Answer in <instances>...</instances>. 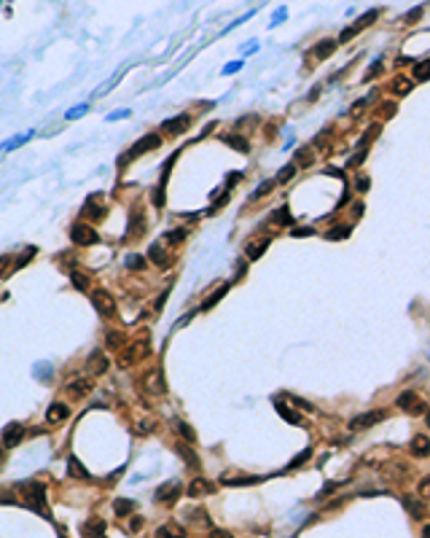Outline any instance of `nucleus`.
I'll use <instances>...</instances> for the list:
<instances>
[{
	"label": "nucleus",
	"instance_id": "nucleus-1",
	"mask_svg": "<svg viewBox=\"0 0 430 538\" xmlns=\"http://www.w3.org/2000/svg\"><path fill=\"white\" fill-rule=\"evenodd\" d=\"M22 495H25V501L30 503L35 511H43L46 514V508H43V498H46V487L41 482H25L22 484ZM49 517V514H46Z\"/></svg>",
	"mask_w": 430,
	"mask_h": 538
},
{
	"label": "nucleus",
	"instance_id": "nucleus-2",
	"mask_svg": "<svg viewBox=\"0 0 430 538\" xmlns=\"http://www.w3.org/2000/svg\"><path fill=\"white\" fill-rule=\"evenodd\" d=\"M385 417H387L385 409L363 412V415H358V417H352V420H349V431H366V428H371V425H376V422H382Z\"/></svg>",
	"mask_w": 430,
	"mask_h": 538
},
{
	"label": "nucleus",
	"instance_id": "nucleus-3",
	"mask_svg": "<svg viewBox=\"0 0 430 538\" xmlns=\"http://www.w3.org/2000/svg\"><path fill=\"white\" fill-rule=\"evenodd\" d=\"M70 237H73V242H76V245H86V248L100 242V234H97L91 226H86V224H76V226H73L70 229Z\"/></svg>",
	"mask_w": 430,
	"mask_h": 538
},
{
	"label": "nucleus",
	"instance_id": "nucleus-4",
	"mask_svg": "<svg viewBox=\"0 0 430 538\" xmlns=\"http://www.w3.org/2000/svg\"><path fill=\"white\" fill-rule=\"evenodd\" d=\"M159 143H162V137H159V135H145V137H140V140H137L135 146L129 148V153L121 159V162H127V159H135V156H143V153L151 151V148H159Z\"/></svg>",
	"mask_w": 430,
	"mask_h": 538
},
{
	"label": "nucleus",
	"instance_id": "nucleus-5",
	"mask_svg": "<svg viewBox=\"0 0 430 538\" xmlns=\"http://www.w3.org/2000/svg\"><path fill=\"white\" fill-rule=\"evenodd\" d=\"M91 304H94V310L100 312V315H113L116 312V301H113V296L108 294V291H94V294H91Z\"/></svg>",
	"mask_w": 430,
	"mask_h": 538
},
{
	"label": "nucleus",
	"instance_id": "nucleus-6",
	"mask_svg": "<svg viewBox=\"0 0 430 538\" xmlns=\"http://www.w3.org/2000/svg\"><path fill=\"white\" fill-rule=\"evenodd\" d=\"M84 215H86L89 221H100V218H105V202H102L100 194H94V197L86 199V205H84Z\"/></svg>",
	"mask_w": 430,
	"mask_h": 538
},
{
	"label": "nucleus",
	"instance_id": "nucleus-7",
	"mask_svg": "<svg viewBox=\"0 0 430 538\" xmlns=\"http://www.w3.org/2000/svg\"><path fill=\"white\" fill-rule=\"evenodd\" d=\"M188 127H191V116H188V113H180V116L167 119V121L162 124V129H164V132H170V135H183Z\"/></svg>",
	"mask_w": 430,
	"mask_h": 538
},
{
	"label": "nucleus",
	"instance_id": "nucleus-8",
	"mask_svg": "<svg viewBox=\"0 0 430 538\" xmlns=\"http://www.w3.org/2000/svg\"><path fill=\"white\" fill-rule=\"evenodd\" d=\"M145 390L153 393V396H162L164 390H167V385H164V377H162V369H151L145 374Z\"/></svg>",
	"mask_w": 430,
	"mask_h": 538
},
{
	"label": "nucleus",
	"instance_id": "nucleus-9",
	"mask_svg": "<svg viewBox=\"0 0 430 538\" xmlns=\"http://www.w3.org/2000/svg\"><path fill=\"white\" fill-rule=\"evenodd\" d=\"M215 493V484L207 482L204 477H194V482L188 484V495L191 498H204V495H213Z\"/></svg>",
	"mask_w": 430,
	"mask_h": 538
},
{
	"label": "nucleus",
	"instance_id": "nucleus-10",
	"mask_svg": "<svg viewBox=\"0 0 430 538\" xmlns=\"http://www.w3.org/2000/svg\"><path fill=\"white\" fill-rule=\"evenodd\" d=\"M22 436H25V428H22V422H11V425H5V431H3V444H5V449L16 447V444L22 442Z\"/></svg>",
	"mask_w": 430,
	"mask_h": 538
},
{
	"label": "nucleus",
	"instance_id": "nucleus-11",
	"mask_svg": "<svg viewBox=\"0 0 430 538\" xmlns=\"http://www.w3.org/2000/svg\"><path fill=\"white\" fill-rule=\"evenodd\" d=\"M67 417H70V409H67L65 404H51L49 406V412H46V422H49V425H59V422H65Z\"/></svg>",
	"mask_w": 430,
	"mask_h": 538
},
{
	"label": "nucleus",
	"instance_id": "nucleus-12",
	"mask_svg": "<svg viewBox=\"0 0 430 538\" xmlns=\"http://www.w3.org/2000/svg\"><path fill=\"white\" fill-rule=\"evenodd\" d=\"M177 495H180V484L177 482H164L156 490V501H162V503H175Z\"/></svg>",
	"mask_w": 430,
	"mask_h": 538
},
{
	"label": "nucleus",
	"instance_id": "nucleus-13",
	"mask_svg": "<svg viewBox=\"0 0 430 538\" xmlns=\"http://www.w3.org/2000/svg\"><path fill=\"white\" fill-rule=\"evenodd\" d=\"M143 356H148V345H145V342H137V345H132L129 350L121 356V363H124V366L137 363V360H140Z\"/></svg>",
	"mask_w": 430,
	"mask_h": 538
},
{
	"label": "nucleus",
	"instance_id": "nucleus-14",
	"mask_svg": "<svg viewBox=\"0 0 430 538\" xmlns=\"http://www.w3.org/2000/svg\"><path fill=\"white\" fill-rule=\"evenodd\" d=\"M395 404H398L401 409H406V412H420V409H422V406H420V398H417V393H414V390L401 393V396L395 398Z\"/></svg>",
	"mask_w": 430,
	"mask_h": 538
},
{
	"label": "nucleus",
	"instance_id": "nucleus-15",
	"mask_svg": "<svg viewBox=\"0 0 430 538\" xmlns=\"http://www.w3.org/2000/svg\"><path fill=\"white\" fill-rule=\"evenodd\" d=\"M403 506H406V511L411 514L414 519H425V514H428V508H425V503L422 501H417V498H403Z\"/></svg>",
	"mask_w": 430,
	"mask_h": 538
},
{
	"label": "nucleus",
	"instance_id": "nucleus-16",
	"mask_svg": "<svg viewBox=\"0 0 430 538\" xmlns=\"http://www.w3.org/2000/svg\"><path fill=\"white\" fill-rule=\"evenodd\" d=\"M156 538H186V530L177 522H164L162 528L156 530Z\"/></svg>",
	"mask_w": 430,
	"mask_h": 538
},
{
	"label": "nucleus",
	"instance_id": "nucleus-17",
	"mask_svg": "<svg viewBox=\"0 0 430 538\" xmlns=\"http://www.w3.org/2000/svg\"><path fill=\"white\" fill-rule=\"evenodd\" d=\"M411 452H414L417 457L430 455V436H425V433H417V436L411 439Z\"/></svg>",
	"mask_w": 430,
	"mask_h": 538
},
{
	"label": "nucleus",
	"instance_id": "nucleus-18",
	"mask_svg": "<svg viewBox=\"0 0 430 538\" xmlns=\"http://www.w3.org/2000/svg\"><path fill=\"white\" fill-rule=\"evenodd\" d=\"M226 146H231L234 151H239V153H250V143L245 140V137H239V135H223L221 137Z\"/></svg>",
	"mask_w": 430,
	"mask_h": 538
},
{
	"label": "nucleus",
	"instance_id": "nucleus-19",
	"mask_svg": "<svg viewBox=\"0 0 430 538\" xmlns=\"http://www.w3.org/2000/svg\"><path fill=\"white\" fill-rule=\"evenodd\" d=\"M336 51V41H320L317 46H315V60H328L331 54Z\"/></svg>",
	"mask_w": 430,
	"mask_h": 538
},
{
	"label": "nucleus",
	"instance_id": "nucleus-20",
	"mask_svg": "<svg viewBox=\"0 0 430 538\" xmlns=\"http://www.w3.org/2000/svg\"><path fill=\"white\" fill-rule=\"evenodd\" d=\"M113 511H116V517H127V514L135 511V501H127V498H116V501H113Z\"/></svg>",
	"mask_w": 430,
	"mask_h": 538
},
{
	"label": "nucleus",
	"instance_id": "nucleus-21",
	"mask_svg": "<svg viewBox=\"0 0 430 538\" xmlns=\"http://www.w3.org/2000/svg\"><path fill=\"white\" fill-rule=\"evenodd\" d=\"M258 477H223V484L226 487H248V484H256Z\"/></svg>",
	"mask_w": 430,
	"mask_h": 538
},
{
	"label": "nucleus",
	"instance_id": "nucleus-22",
	"mask_svg": "<svg viewBox=\"0 0 430 538\" xmlns=\"http://www.w3.org/2000/svg\"><path fill=\"white\" fill-rule=\"evenodd\" d=\"M67 471H70L73 479H89V471H86V468L76 460V457H70V460H67Z\"/></svg>",
	"mask_w": 430,
	"mask_h": 538
},
{
	"label": "nucleus",
	"instance_id": "nucleus-23",
	"mask_svg": "<svg viewBox=\"0 0 430 538\" xmlns=\"http://www.w3.org/2000/svg\"><path fill=\"white\" fill-rule=\"evenodd\" d=\"M89 390H91V382H89V380H76V382L70 385V396H73V398H81V396H86Z\"/></svg>",
	"mask_w": 430,
	"mask_h": 538
},
{
	"label": "nucleus",
	"instance_id": "nucleus-24",
	"mask_svg": "<svg viewBox=\"0 0 430 538\" xmlns=\"http://www.w3.org/2000/svg\"><path fill=\"white\" fill-rule=\"evenodd\" d=\"M84 536L86 538H102V530H105V525L100 522V519H94V522H89V525H84Z\"/></svg>",
	"mask_w": 430,
	"mask_h": 538
},
{
	"label": "nucleus",
	"instance_id": "nucleus-25",
	"mask_svg": "<svg viewBox=\"0 0 430 538\" xmlns=\"http://www.w3.org/2000/svg\"><path fill=\"white\" fill-rule=\"evenodd\" d=\"M105 342H108V347H124L127 345V336H124L121 331H108Z\"/></svg>",
	"mask_w": 430,
	"mask_h": 538
},
{
	"label": "nucleus",
	"instance_id": "nucleus-26",
	"mask_svg": "<svg viewBox=\"0 0 430 538\" xmlns=\"http://www.w3.org/2000/svg\"><path fill=\"white\" fill-rule=\"evenodd\" d=\"M186 517H188V522H197V525H202V528H210V517H207V511H202V508L188 511Z\"/></svg>",
	"mask_w": 430,
	"mask_h": 538
},
{
	"label": "nucleus",
	"instance_id": "nucleus-27",
	"mask_svg": "<svg viewBox=\"0 0 430 538\" xmlns=\"http://www.w3.org/2000/svg\"><path fill=\"white\" fill-rule=\"evenodd\" d=\"M177 455H180V457H183V460H186V463H188V466H191V468H199V460H197V455H194V452L188 449L186 444H177Z\"/></svg>",
	"mask_w": 430,
	"mask_h": 538
},
{
	"label": "nucleus",
	"instance_id": "nucleus-28",
	"mask_svg": "<svg viewBox=\"0 0 430 538\" xmlns=\"http://www.w3.org/2000/svg\"><path fill=\"white\" fill-rule=\"evenodd\" d=\"M277 415L285 417L288 422H293V425H299V422H301V417L296 415V412H290V406H285V404H280V401H277Z\"/></svg>",
	"mask_w": 430,
	"mask_h": 538
},
{
	"label": "nucleus",
	"instance_id": "nucleus-29",
	"mask_svg": "<svg viewBox=\"0 0 430 538\" xmlns=\"http://www.w3.org/2000/svg\"><path fill=\"white\" fill-rule=\"evenodd\" d=\"M148 256H151V259L156 261L159 267H167V253H164V248H162L159 242H156V245H151V253H148Z\"/></svg>",
	"mask_w": 430,
	"mask_h": 538
},
{
	"label": "nucleus",
	"instance_id": "nucleus-30",
	"mask_svg": "<svg viewBox=\"0 0 430 538\" xmlns=\"http://www.w3.org/2000/svg\"><path fill=\"white\" fill-rule=\"evenodd\" d=\"M269 248V239L263 237L261 242H253V245H248V259H258V256L263 253V250Z\"/></svg>",
	"mask_w": 430,
	"mask_h": 538
},
{
	"label": "nucleus",
	"instance_id": "nucleus-31",
	"mask_svg": "<svg viewBox=\"0 0 430 538\" xmlns=\"http://www.w3.org/2000/svg\"><path fill=\"white\" fill-rule=\"evenodd\" d=\"M274 224H280V226H288L290 221H293V215H290V210L288 208H280V210H274Z\"/></svg>",
	"mask_w": 430,
	"mask_h": 538
},
{
	"label": "nucleus",
	"instance_id": "nucleus-32",
	"mask_svg": "<svg viewBox=\"0 0 430 538\" xmlns=\"http://www.w3.org/2000/svg\"><path fill=\"white\" fill-rule=\"evenodd\" d=\"M414 78H417V81H425V78H430V60L420 62V65H414Z\"/></svg>",
	"mask_w": 430,
	"mask_h": 538
},
{
	"label": "nucleus",
	"instance_id": "nucleus-33",
	"mask_svg": "<svg viewBox=\"0 0 430 538\" xmlns=\"http://www.w3.org/2000/svg\"><path fill=\"white\" fill-rule=\"evenodd\" d=\"M143 234V215H132V229H129V239H140Z\"/></svg>",
	"mask_w": 430,
	"mask_h": 538
},
{
	"label": "nucleus",
	"instance_id": "nucleus-34",
	"mask_svg": "<svg viewBox=\"0 0 430 538\" xmlns=\"http://www.w3.org/2000/svg\"><path fill=\"white\" fill-rule=\"evenodd\" d=\"M175 428L183 433V439H186V442H197V433H194V431H191V425H186L183 420H175Z\"/></svg>",
	"mask_w": 430,
	"mask_h": 538
},
{
	"label": "nucleus",
	"instance_id": "nucleus-35",
	"mask_svg": "<svg viewBox=\"0 0 430 538\" xmlns=\"http://www.w3.org/2000/svg\"><path fill=\"white\" fill-rule=\"evenodd\" d=\"M108 369V360L100 356V353H94V356H91V371H94V374H102V371Z\"/></svg>",
	"mask_w": 430,
	"mask_h": 538
},
{
	"label": "nucleus",
	"instance_id": "nucleus-36",
	"mask_svg": "<svg viewBox=\"0 0 430 538\" xmlns=\"http://www.w3.org/2000/svg\"><path fill=\"white\" fill-rule=\"evenodd\" d=\"M256 124H258V116H256V113H250V116H242L237 121V129H239V132H248V127H256Z\"/></svg>",
	"mask_w": 430,
	"mask_h": 538
},
{
	"label": "nucleus",
	"instance_id": "nucleus-37",
	"mask_svg": "<svg viewBox=\"0 0 430 538\" xmlns=\"http://www.w3.org/2000/svg\"><path fill=\"white\" fill-rule=\"evenodd\" d=\"M274 186H277V180H263V183H261V186H258V188H256V191H253V194H250V197H253V199H258V197H266V194H269V191H272V188H274Z\"/></svg>",
	"mask_w": 430,
	"mask_h": 538
},
{
	"label": "nucleus",
	"instance_id": "nucleus-38",
	"mask_svg": "<svg viewBox=\"0 0 430 538\" xmlns=\"http://www.w3.org/2000/svg\"><path fill=\"white\" fill-rule=\"evenodd\" d=\"M73 285H76L78 291H86L91 285V280H89V274H81V272H73Z\"/></svg>",
	"mask_w": 430,
	"mask_h": 538
},
{
	"label": "nucleus",
	"instance_id": "nucleus-39",
	"mask_svg": "<svg viewBox=\"0 0 430 538\" xmlns=\"http://www.w3.org/2000/svg\"><path fill=\"white\" fill-rule=\"evenodd\" d=\"M293 173H296V164H285V167L280 170V175H277L274 180H277V183H288L290 178H293Z\"/></svg>",
	"mask_w": 430,
	"mask_h": 538
},
{
	"label": "nucleus",
	"instance_id": "nucleus-40",
	"mask_svg": "<svg viewBox=\"0 0 430 538\" xmlns=\"http://www.w3.org/2000/svg\"><path fill=\"white\" fill-rule=\"evenodd\" d=\"M393 91H395V94H409V91H411V81H406V78H395Z\"/></svg>",
	"mask_w": 430,
	"mask_h": 538
},
{
	"label": "nucleus",
	"instance_id": "nucleus-41",
	"mask_svg": "<svg viewBox=\"0 0 430 538\" xmlns=\"http://www.w3.org/2000/svg\"><path fill=\"white\" fill-rule=\"evenodd\" d=\"M349 234V226H336V229H331L328 234H325V237L331 239V242H336V239H344Z\"/></svg>",
	"mask_w": 430,
	"mask_h": 538
},
{
	"label": "nucleus",
	"instance_id": "nucleus-42",
	"mask_svg": "<svg viewBox=\"0 0 430 538\" xmlns=\"http://www.w3.org/2000/svg\"><path fill=\"white\" fill-rule=\"evenodd\" d=\"M312 148H299V153H296V162L299 164H304V167H307V164H312Z\"/></svg>",
	"mask_w": 430,
	"mask_h": 538
},
{
	"label": "nucleus",
	"instance_id": "nucleus-43",
	"mask_svg": "<svg viewBox=\"0 0 430 538\" xmlns=\"http://www.w3.org/2000/svg\"><path fill=\"white\" fill-rule=\"evenodd\" d=\"M164 239H167L170 245H172V242H183V239H186V229H175V232H167V234H164Z\"/></svg>",
	"mask_w": 430,
	"mask_h": 538
},
{
	"label": "nucleus",
	"instance_id": "nucleus-44",
	"mask_svg": "<svg viewBox=\"0 0 430 538\" xmlns=\"http://www.w3.org/2000/svg\"><path fill=\"white\" fill-rule=\"evenodd\" d=\"M226 291H229V285H223L221 291H215V294H213V296H210V299H207V301H204V304H202V310H210V307H213V304H218V299H221V296L226 294Z\"/></svg>",
	"mask_w": 430,
	"mask_h": 538
},
{
	"label": "nucleus",
	"instance_id": "nucleus-45",
	"mask_svg": "<svg viewBox=\"0 0 430 538\" xmlns=\"http://www.w3.org/2000/svg\"><path fill=\"white\" fill-rule=\"evenodd\" d=\"M307 460H309V449H304L301 455H296L293 460H290V466H288V468H299V466H304Z\"/></svg>",
	"mask_w": 430,
	"mask_h": 538
},
{
	"label": "nucleus",
	"instance_id": "nucleus-46",
	"mask_svg": "<svg viewBox=\"0 0 430 538\" xmlns=\"http://www.w3.org/2000/svg\"><path fill=\"white\" fill-rule=\"evenodd\" d=\"M145 267V259H140V256H129L127 259V269H143Z\"/></svg>",
	"mask_w": 430,
	"mask_h": 538
},
{
	"label": "nucleus",
	"instance_id": "nucleus-47",
	"mask_svg": "<svg viewBox=\"0 0 430 538\" xmlns=\"http://www.w3.org/2000/svg\"><path fill=\"white\" fill-rule=\"evenodd\" d=\"M153 431V420H143L137 422V433H151Z\"/></svg>",
	"mask_w": 430,
	"mask_h": 538
},
{
	"label": "nucleus",
	"instance_id": "nucleus-48",
	"mask_svg": "<svg viewBox=\"0 0 430 538\" xmlns=\"http://www.w3.org/2000/svg\"><path fill=\"white\" fill-rule=\"evenodd\" d=\"M420 495H422V498H430V477H425V479L420 482Z\"/></svg>",
	"mask_w": 430,
	"mask_h": 538
},
{
	"label": "nucleus",
	"instance_id": "nucleus-49",
	"mask_svg": "<svg viewBox=\"0 0 430 538\" xmlns=\"http://www.w3.org/2000/svg\"><path fill=\"white\" fill-rule=\"evenodd\" d=\"M336 487H339V482H331V484H325V487H323V490H320V498H325V495H328V493H334V490H336Z\"/></svg>",
	"mask_w": 430,
	"mask_h": 538
},
{
	"label": "nucleus",
	"instance_id": "nucleus-50",
	"mask_svg": "<svg viewBox=\"0 0 430 538\" xmlns=\"http://www.w3.org/2000/svg\"><path fill=\"white\" fill-rule=\"evenodd\" d=\"M210 538H231V533H229V530H213V533H210Z\"/></svg>",
	"mask_w": 430,
	"mask_h": 538
},
{
	"label": "nucleus",
	"instance_id": "nucleus-51",
	"mask_svg": "<svg viewBox=\"0 0 430 538\" xmlns=\"http://www.w3.org/2000/svg\"><path fill=\"white\" fill-rule=\"evenodd\" d=\"M49 374H51L49 363H43V369H35V377H49Z\"/></svg>",
	"mask_w": 430,
	"mask_h": 538
},
{
	"label": "nucleus",
	"instance_id": "nucleus-52",
	"mask_svg": "<svg viewBox=\"0 0 430 538\" xmlns=\"http://www.w3.org/2000/svg\"><path fill=\"white\" fill-rule=\"evenodd\" d=\"M358 188H360V191H366V188H369V178L360 175V178H358Z\"/></svg>",
	"mask_w": 430,
	"mask_h": 538
},
{
	"label": "nucleus",
	"instance_id": "nucleus-53",
	"mask_svg": "<svg viewBox=\"0 0 430 538\" xmlns=\"http://www.w3.org/2000/svg\"><path fill=\"white\" fill-rule=\"evenodd\" d=\"M307 234H312V229H296L293 237H307Z\"/></svg>",
	"mask_w": 430,
	"mask_h": 538
},
{
	"label": "nucleus",
	"instance_id": "nucleus-54",
	"mask_svg": "<svg viewBox=\"0 0 430 538\" xmlns=\"http://www.w3.org/2000/svg\"><path fill=\"white\" fill-rule=\"evenodd\" d=\"M420 16H422V8H414L411 14H406V19H420Z\"/></svg>",
	"mask_w": 430,
	"mask_h": 538
},
{
	"label": "nucleus",
	"instance_id": "nucleus-55",
	"mask_svg": "<svg viewBox=\"0 0 430 538\" xmlns=\"http://www.w3.org/2000/svg\"><path fill=\"white\" fill-rule=\"evenodd\" d=\"M234 70H239V62H231V65H229L223 73H234Z\"/></svg>",
	"mask_w": 430,
	"mask_h": 538
},
{
	"label": "nucleus",
	"instance_id": "nucleus-56",
	"mask_svg": "<svg viewBox=\"0 0 430 538\" xmlns=\"http://www.w3.org/2000/svg\"><path fill=\"white\" fill-rule=\"evenodd\" d=\"M422 538H430V525H425V528H422Z\"/></svg>",
	"mask_w": 430,
	"mask_h": 538
},
{
	"label": "nucleus",
	"instance_id": "nucleus-57",
	"mask_svg": "<svg viewBox=\"0 0 430 538\" xmlns=\"http://www.w3.org/2000/svg\"><path fill=\"white\" fill-rule=\"evenodd\" d=\"M425 425L430 428V409H428V415H425Z\"/></svg>",
	"mask_w": 430,
	"mask_h": 538
},
{
	"label": "nucleus",
	"instance_id": "nucleus-58",
	"mask_svg": "<svg viewBox=\"0 0 430 538\" xmlns=\"http://www.w3.org/2000/svg\"><path fill=\"white\" fill-rule=\"evenodd\" d=\"M59 538H67V536H65V533H59Z\"/></svg>",
	"mask_w": 430,
	"mask_h": 538
}]
</instances>
